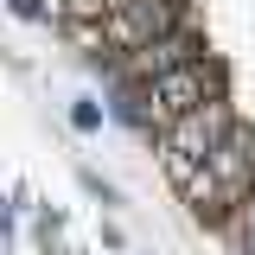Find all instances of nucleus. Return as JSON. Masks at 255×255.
<instances>
[{
    "mask_svg": "<svg viewBox=\"0 0 255 255\" xmlns=\"http://www.w3.org/2000/svg\"><path fill=\"white\" fill-rule=\"evenodd\" d=\"M211 96H230V70H223V58H191V64H172V70H159V77H147V83H115V115L134 128H166L172 115H185V109H198V102H211Z\"/></svg>",
    "mask_w": 255,
    "mask_h": 255,
    "instance_id": "obj_1",
    "label": "nucleus"
},
{
    "mask_svg": "<svg viewBox=\"0 0 255 255\" xmlns=\"http://www.w3.org/2000/svg\"><path fill=\"white\" fill-rule=\"evenodd\" d=\"M185 0H122L109 19H83V26H64L77 45H90L102 64H115L122 51H134V45H147V38H159V32L185 26Z\"/></svg>",
    "mask_w": 255,
    "mask_h": 255,
    "instance_id": "obj_2",
    "label": "nucleus"
},
{
    "mask_svg": "<svg viewBox=\"0 0 255 255\" xmlns=\"http://www.w3.org/2000/svg\"><path fill=\"white\" fill-rule=\"evenodd\" d=\"M236 122H243L236 102H230V96H211V102H198V109H185V115H172L166 128H153V153H159V166H172V159L191 166V159L211 153Z\"/></svg>",
    "mask_w": 255,
    "mask_h": 255,
    "instance_id": "obj_3",
    "label": "nucleus"
},
{
    "mask_svg": "<svg viewBox=\"0 0 255 255\" xmlns=\"http://www.w3.org/2000/svg\"><path fill=\"white\" fill-rule=\"evenodd\" d=\"M204 51H211V45H204V26H198V19H185V26H172V32H159V38H147V45L122 51V58L109 64V83H147V77L172 70V64L204 58Z\"/></svg>",
    "mask_w": 255,
    "mask_h": 255,
    "instance_id": "obj_4",
    "label": "nucleus"
},
{
    "mask_svg": "<svg viewBox=\"0 0 255 255\" xmlns=\"http://www.w3.org/2000/svg\"><path fill=\"white\" fill-rule=\"evenodd\" d=\"M204 172H211V185H217V198H223V217H230V204H243L255 191V128L236 122L217 147L204 153Z\"/></svg>",
    "mask_w": 255,
    "mask_h": 255,
    "instance_id": "obj_5",
    "label": "nucleus"
},
{
    "mask_svg": "<svg viewBox=\"0 0 255 255\" xmlns=\"http://www.w3.org/2000/svg\"><path fill=\"white\" fill-rule=\"evenodd\" d=\"M122 0H45V19L58 26H83V19H109Z\"/></svg>",
    "mask_w": 255,
    "mask_h": 255,
    "instance_id": "obj_6",
    "label": "nucleus"
},
{
    "mask_svg": "<svg viewBox=\"0 0 255 255\" xmlns=\"http://www.w3.org/2000/svg\"><path fill=\"white\" fill-rule=\"evenodd\" d=\"M223 236H230V249H255V191L243 204H230V217H223Z\"/></svg>",
    "mask_w": 255,
    "mask_h": 255,
    "instance_id": "obj_7",
    "label": "nucleus"
},
{
    "mask_svg": "<svg viewBox=\"0 0 255 255\" xmlns=\"http://www.w3.org/2000/svg\"><path fill=\"white\" fill-rule=\"evenodd\" d=\"M70 128H77V134H96V128H102V109H96V102H77V109H70Z\"/></svg>",
    "mask_w": 255,
    "mask_h": 255,
    "instance_id": "obj_8",
    "label": "nucleus"
},
{
    "mask_svg": "<svg viewBox=\"0 0 255 255\" xmlns=\"http://www.w3.org/2000/svg\"><path fill=\"white\" fill-rule=\"evenodd\" d=\"M249 255H255V249H249Z\"/></svg>",
    "mask_w": 255,
    "mask_h": 255,
    "instance_id": "obj_9",
    "label": "nucleus"
}]
</instances>
